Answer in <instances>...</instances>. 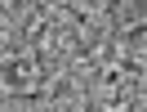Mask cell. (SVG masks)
Instances as JSON below:
<instances>
[{
	"label": "cell",
	"mask_w": 147,
	"mask_h": 112,
	"mask_svg": "<svg viewBox=\"0 0 147 112\" xmlns=\"http://www.w3.org/2000/svg\"><path fill=\"white\" fill-rule=\"evenodd\" d=\"M45 81H49V67L31 49L27 54H13V58H0V94L36 99V94H45Z\"/></svg>",
	"instance_id": "6da1fadb"
},
{
	"label": "cell",
	"mask_w": 147,
	"mask_h": 112,
	"mask_svg": "<svg viewBox=\"0 0 147 112\" xmlns=\"http://www.w3.org/2000/svg\"><path fill=\"white\" fill-rule=\"evenodd\" d=\"M107 18H111V27H116V36H129V31L147 27V0H116Z\"/></svg>",
	"instance_id": "7a4b0ae2"
}]
</instances>
